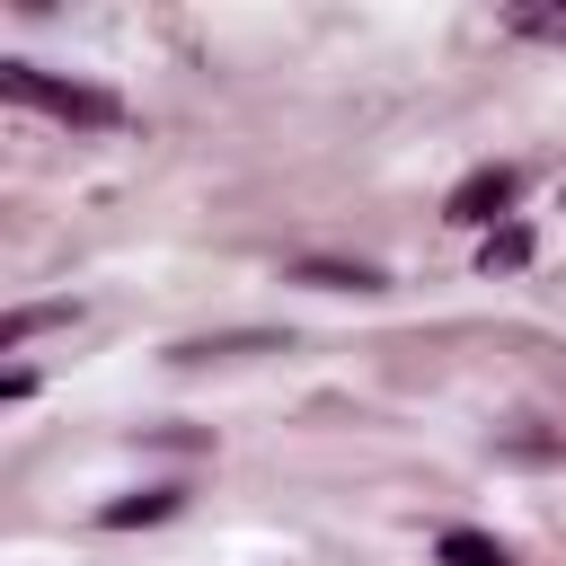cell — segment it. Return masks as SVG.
Returning a JSON list of instances; mask_svg holds the SVG:
<instances>
[{
	"mask_svg": "<svg viewBox=\"0 0 566 566\" xmlns=\"http://www.w3.org/2000/svg\"><path fill=\"white\" fill-rule=\"evenodd\" d=\"M0 97H9V106H35V115H53V124H80V133H115V124H124V106H115L106 88L53 80V71H35V62H0Z\"/></svg>",
	"mask_w": 566,
	"mask_h": 566,
	"instance_id": "cell-1",
	"label": "cell"
},
{
	"mask_svg": "<svg viewBox=\"0 0 566 566\" xmlns=\"http://www.w3.org/2000/svg\"><path fill=\"white\" fill-rule=\"evenodd\" d=\"M522 195V177L504 168V159H486V168H469L460 186H451V203H442V221H460V230H495V212Z\"/></svg>",
	"mask_w": 566,
	"mask_h": 566,
	"instance_id": "cell-2",
	"label": "cell"
},
{
	"mask_svg": "<svg viewBox=\"0 0 566 566\" xmlns=\"http://www.w3.org/2000/svg\"><path fill=\"white\" fill-rule=\"evenodd\" d=\"M433 557H442V566H513V548L486 539V531H469V522H451V531L433 539Z\"/></svg>",
	"mask_w": 566,
	"mask_h": 566,
	"instance_id": "cell-3",
	"label": "cell"
},
{
	"mask_svg": "<svg viewBox=\"0 0 566 566\" xmlns=\"http://www.w3.org/2000/svg\"><path fill=\"white\" fill-rule=\"evenodd\" d=\"M292 283H310V292H380V274H371V265H327V256H301V265H292Z\"/></svg>",
	"mask_w": 566,
	"mask_h": 566,
	"instance_id": "cell-4",
	"label": "cell"
},
{
	"mask_svg": "<svg viewBox=\"0 0 566 566\" xmlns=\"http://www.w3.org/2000/svg\"><path fill=\"white\" fill-rule=\"evenodd\" d=\"M71 318H80L71 301H35V310H9V318H0V354H18V345H27V336H44V327H71Z\"/></svg>",
	"mask_w": 566,
	"mask_h": 566,
	"instance_id": "cell-5",
	"label": "cell"
},
{
	"mask_svg": "<svg viewBox=\"0 0 566 566\" xmlns=\"http://www.w3.org/2000/svg\"><path fill=\"white\" fill-rule=\"evenodd\" d=\"M168 513H177V486H142V495H115L97 522L106 531H133V522H168Z\"/></svg>",
	"mask_w": 566,
	"mask_h": 566,
	"instance_id": "cell-6",
	"label": "cell"
},
{
	"mask_svg": "<svg viewBox=\"0 0 566 566\" xmlns=\"http://www.w3.org/2000/svg\"><path fill=\"white\" fill-rule=\"evenodd\" d=\"M504 27L531 44H566V0H522V9H504Z\"/></svg>",
	"mask_w": 566,
	"mask_h": 566,
	"instance_id": "cell-7",
	"label": "cell"
},
{
	"mask_svg": "<svg viewBox=\"0 0 566 566\" xmlns=\"http://www.w3.org/2000/svg\"><path fill=\"white\" fill-rule=\"evenodd\" d=\"M478 256H486V274H495V265H531V230H522V221H504V230H486V248H478Z\"/></svg>",
	"mask_w": 566,
	"mask_h": 566,
	"instance_id": "cell-8",
	"label": "cell"
}]
</instances>
